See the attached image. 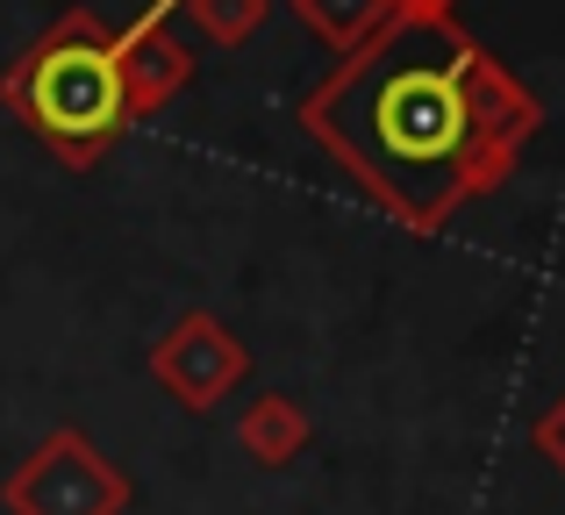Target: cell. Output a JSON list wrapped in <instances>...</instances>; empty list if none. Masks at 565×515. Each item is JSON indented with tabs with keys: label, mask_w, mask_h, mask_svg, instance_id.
<instances>
[{
	"label": "cell",
	"mask_w": 565,
	"mask_h": 515,
	"mask_svg": "<svg viewBox=\"0 0 565 515\" xmlns=\"http://www.w3.org/2000/svg\"><path fill=\"white\" fill-rule=\"evenodd\" d=\"M193 29H201L207 43H222V51H236V43H250L265 29V14H273V0H186Z\"/></svg>",
	"instance_id": "ba28073f"
},
{
	"label": "cell",
	"mask_w": 565,
	"mask_h": 515,
	"mask_svg": "<svg viewBox=\"0 0 565 515\" xmlns=\"http://www.w3.org/2000/svg\"><path fill=\"white\" fill-rule=\"evenodd\" d=\"M244 373H250L244 336H236L222 315H207V308L180 315V322H172V330L151 344V379L186 408V416H207V408H222L236 387H244Z\"/></svg>",
	"instance_id": "277c9868"
},
{
	"label": "cell",
	"mask_w": 565,
	"mask_h": 515,
	"mask_svg": "<svg viewBox=\"0 0 565 515\" xmlns=\"http://www.w3.org/2000/svg\"><path fill=\"white\" fill-rule=\"evenodd\" d=\"M186 0H151L137 22L115 29V57H122V94H129V115H151L166 108L172 94H186L193 79V51L172 36V14Z\"/></svg>",
	"instance_id": "5b68a950"
},
{
	"label": "cell",
	"mask_w": 565,
	"mask_h": 515,
	"mask_svg": "<svg viewBox=\"0 0 565 515\" xmlns=\"http://www.w3.org/2000/svg\"><path fill=\"white\" fill-rule=\"evenodd\" d=\"M408 14H451V0H401Z\"/></svg>",
	"instance_id": "30bf717a"
},
{
	"label": "cell",
	"mask_w": 565,
	"mask_h": 515,
	"mask_svg": "<svg viewBox=\"0 0 565 515\" xmlns=\"http://www.w3.org/2000/svg\"><path fill=\"white\" fill-rule=\"evenodd\" d=\"M129 502H137L129 473L86 430H51L0 480V508L8 515H122Z\"/></svg>",
	"instance_id": "3957f363"
},
{
	"label": "cell",
	"mask_w": 565,
	"mask_h": 515,
	"mask_svg": "<svg viewBox=\"0 0 565 515\" xmlns=\"http://www.w3.org/2000/svg\"><path fill=\"white\" fill-rule=\"evenodd\" d=\"M308 437H316V416H308L294 394H258V401L236 416V444H244V459L265 465V473L294 465L308 451Z\"/></svg>",
	"instance_id": "8992f818"
},
{
	"label": "cell",
	"mask_w": 565,
	"mask_h": 515,
	"mask_svg": "<svg viewBox=\"0 0 565 515\" xmlns=\"http://www.w3.org/2000/svg\"><path fill=\"white\" fill-rule=\"evenodd\" d=\"M530 444H537V451H544V459H552V473L565 480V394H558V401H552V408H544V416H537V422H530Z\"/></svg>",
	"instance_id": "9c48e42d"
},
{
	"label": "cell",
	"mask_w": 565,
	"mask_h": 515,
	"mask_svg": "<svg viewBox=\"0 0 565 515\" xmlns=\"http://www.w3.org/2000/svg\"><path fill=\"white\" fill-rule=\"evenodd\" d=\"M294 14H301V22L316 29L337 57H351L365 36H380V29L394 22L401 0H294Z\"/></svg>",
	"instance_id": "52a82bcc"
},
{
	"label": "cell",
	"mask_w": 565,
	"mask_h": 515,
	"mask_svg": "<svg viewBox=\"0 0 565 515\" xmlns=\"http://www.w3.org/2000/svg\"><path fill=\"white\" fill-rule=\"evenodd\" d=\"M301 129L386 215L437 237L466 201L509 186L544 108L472 29L401 8L308 86Z\"/></svg>",
	"instance_id": "6da1fadb"
},
{
	"label": "cell",
	"mask_w": 565,
	"mask_h": 515,
	"mask_svg": "<svg viewBox=\"0 0 565 515\" xmlns=\"http://www.w3.org/2000/svg\"><path fill=\"white\" fill-rule=\"evenodd\" d=\"M0 100L36 143H51L65 165H94L108 143L122 137L137 115L122 94V57H115V29H100L86 8H65L8 72H0Z\"/></svg>",
	"instance_id": "7a4b0ae2"
}]
</instances>
